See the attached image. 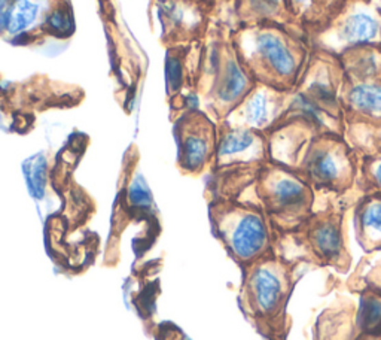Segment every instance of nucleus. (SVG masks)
Wrapping results in <instances>:
<instances>
[{
	"mask_svg": "<svg viewBox=\"0 0 381 340\" xmlns=\"http://www.w3.org/2000/svg\"><path fill=\"white\" fill-rule=\"evenodd\" d=\"M231 42L256 82L292 91L313 53L304 32L280 24L240 25Z\"/></svg>",
	"mask_w": 381,
	"mask_h": 340,
	"instance_id": "1",
	"label": "nucleus"
},
{
	"mask_svg": "<svg viewBox=\"0 0 381 340\" xmlns=\"http://www.w3.org/2000/svg\"><path fill=\"white\" fill-rule=\"evenodd\" d=\"M301 265L298 260L273 254L241 269L238 306L265 340H286L288 336V308Z\"/></svg>",
	"mask_w": 381,
	"mask_h": 340,
	"instance_id": "2",
	"label": "nucleus"
},
{
	"mask_svg": "<svg viewBox=\"0 0 381 340\" xmlns=\"http://www.w3.org/2000/svg\"><path fill=\"white\" fill-rule=\"evenodd\" d=\"M345 210L347 208L339 200L315 209L295 232L277 236L275 254L315 267L334 269L343 275L349 274L353 257L345 234Z\"/></svg>",
	"mask_w": 381,
	"mask_h": 340,
	"instance_id": "3",
	"label": "nucleus"
},
{
	"mask_svg": "<svg viewBox=\"0 0 381 340\" xmlns=\"http://www.w3.org/2000/svg\"><path fill=\"white\" fill-rule=\"evenodd\" d=\"M210 223L214 237L240 269L275 254L277 233L256 202L216 199Z\"/></svg>",
	"mask_w": 381,
	"mask_h": 340,
	"instance_id": "4",
	"label": "nucleus"
},
{
	"mask_svg": "<svg viewBox=\"0 0 381 340\" xmlns=\"http://www.w3.org/2000/svg\"><path fill=\"white\" fill-rule=\"evenodd\" d=\"M256 202L262 206L277 236L295 232L316 209V193L297 170L268 161L255 182Z\"/></svg>",
	"mask_w": 381,
	"mask_h": 340,
	"instance_id": "5",
	"label": "nucleus"
},
{
	"mask_svg": "<svg viewBox=\"0 0 381 340\" xmlns=\"http://www.w3.org/2000/svg\"><path fill=\"white\" fill-rule=\"evenodd\" d=\"M359 157L343 136L317 134L308 145L297 172L319 193L339 200L350 197L356 186Z\"/></svg>",
	"mask_w": 381,
	"mask_h": 340,
	"instance_id": "6",
	"label": "nucleus"
},
{
	"mask_svg": "<svg viewBox=\"0 0 381 340\" xmlns=\"http://www.w3.org/2000/svg\"><path fill=\"white\" fill-rule=\"evenodd\" d=\"M315 51L341 57L352 49L381 48V14L363 0H347L323 29L308 36Z\"/></svg>",
	"mask_w": 381,
	"mask_h": 340,
	"instance_id": "7",
	"label": "nucleus"
},
{
	"mask_svg": "<svg viewBox=\"0 0 381 340\" xmlns=\"http://www.w3.org/2000/svg\"><path fill=\"white\" fill-rule=\"evenodd\" d=\"M177 166L186 175H201L213 166L218 123L204 112L185 114L176 125Z\"/></svg>",
	"mask_w": 381,
	"mask_h": 340,
	"instance_id": "8",
	"label": "nucleus"
},
{
	"mask_svg": "<svg viewBox=\"0 0 381 340\" xmlns=\"http://www.w3.org/2000/svg\"><path fill=\"white\" fill-rule=\"evenodd\" d=\"M289 96L291 91L256 82L249 95L221 123L268 134L284 121Z\"/></svg>",
	"mask_w": 381,
	"mask_h": 340,
	"instance_id": "9",
	"label": "nucleus"
},
{
	"mask_svg": "<svg viewBox=\"0 0 381 340\" xmlns=\"http://www.w3.org/2000/svg\"><path fill=\"white\" fill-rule=\"evenodd\" d=\"M270 161L268 136L245 127L218 123V142L212 169L216 172L230 169L262 167Z\"/></svg>",
	"mask_w": 381,
	"mask_h": 340,
	"instance_id": "10",
	"label": "nucleus"
},
{
	"mask_svg": "<svg viewBox=\"0 0 381 340\" xmlns=\"http://www.w3.org/2000/svg\"><path fill=\"white\" fill-rule=\"evenodd\" d=\"M343 87L344 71L340 58L313 49L297 90L304 93L328 114L344 120L341 104Z\"/></svg>",
	"mask_w": 381,
	"mask_h": 340,
	"instance_id": "11",
	"label": "nucleus"
},
{
	"mask_svg": "<svg viewBox=\"0 0 381 340\" xmlns=\"http://www.w3.org/2000/svg\"><path fill=\"white\" fill-rule=\"evenodd\" d=\"M256 84L252 73L241 62L236 48L230 40L225 47L223 60L209 84L207 100L216 123H221L231 110L243 100Z\"/></svg>",
	"mask_w": 381,
	"mask_h": 340,
	"instance_id": "12",
	"label": "nucleus"
},
{
	"mask_svg": "<svg viewBox=\"0 0 381 340\" xmlns=\"http://www.w3.org/2000/svg\"><path fill=\"white\" fill-rule=\"evenodd\" d=\"M317 134L320 133L315 127L301 118H286L267 134L270 161L298 170L308 145Z\"/></svg>",
	"mask_w": 381,
	"mask_h": 340,
	"instance_id": "13",
	"label": "nucleus"
},
{
	"mask_svg": "<svg viewBox=\"0 0 381 340\" xmlns=\"http://www.w3.org/2000/svg\"><path fill=\"white\" fill-rule=\"evenodd\" d=\"M354 236L367 254L381 251V194H368L354 203Z\"/></svg>",
	"mask_w": 381,
	"mask_h": 340,
	"instance_id": "14",
	"label": "nucleus"
},
{
	"mask_svg": "<svg viewBox=\"0 0 381 340\" xmlns=\"http://www.w3.org/2000/svg\"><path fill=\"white\" fill-rule=\"evenodd\" d=\"M237 15L240 25L280 24L301 30L292 19L288 0H238Z\"/></svg>",
	"mask_w": 381,
	"mask_h": 340,
	"instance_id": "15",
	"label": "nucleus"
},
{
	"mask_svg": "<svg viewBox=\"0 0 381 340\" xmlns=\"http://www.w3.org/2000/svg\"><path fill=\"white\" fill-rule=\"evenodd\" d=\"M292 19L307 36L323 29L347 0H288Z\"/></svg>",
	"mask_w": 381,
	"mask_h": 340,
	"instance_id": "16",
	"label": "nucleus"
},
{
	"mask_svg": "<svg viewBox=\"0 0 381 340\" xmlns=\"http://www.w3.org/2000/svg\"><path fill=\"white\" fill-rule=\"evenodd\" d=\"M343 138L360 158L381 151V123L344 120Z\"/></svg>",
	"mask_w": 381,
	"mask_h": 340,
	"instance_id": "17",
	"label": "nucleus"
},
{
	"mask_svg": "<svg viewBox=\"0 0 381 340\" xmlns=\"http://www.w3.org/2000/svg\"><path fill=\"white\" fill-rule=\"evenodd\" d=\"M356 294H359V304L354 309L356 333H381V293L365 288Z\"/></svg>",
	"mask_w": 381,
	"mask_h": 340,
	"instance_id": "18",
	"label": "nucleus"
},
{
	"mask_svg": "<svg viewBox=\"0 0 381 340\" xmlns=\"http://www.w3.org/2000/svg\"><path fill=\"white\" fill-rule=\"evenodd\" d=\"M23 176L27 191L34 200L47 197L49 185V158L47 152L39 151L25 158L21 165Z\"/></svg>",
	"mask_w": 381,
	"mask_h": 340,
	"instance_id": "19",
	"label": "nucleus"
},
{
	"mask_svg": "<svg viewBox=\"0 0 381 340\" xmlns=\"http://www.w3.org/2000/svg\"><path fill=\"white\" fill-rule=\"evenodd\" d=\"M40 14L42 8L34 0H16L8 27V39L32 35L39 24Z\"/></svg>",
	"mask_w": 381,
	"mask_h": 340,
	"instance_id": "20",
	"label": "nucleus"
},
{
	"mask_svg": "<svg viewBox=\"0 0 381 340\" xmlns=\"http://www.w3.org/2000/svg\"><path fill=\"white\" fill-rule=\"evenodd\" d=\"M368 194H381V151L359 161L358 181L353 190L354 203Z\"/></svg>",
	"mask_w": 381,
	"mask_h": 340,
	"instance_id": "21",
	"label": "nucleus"
},
{
	"mask_svg": "<svg viewBox=\"0 0 381 340\" xmlns=\"http://www.w3.org/2000/svg\"><path fill=\"white\" fill-rule=\"evenodd\" d=\"M127 206L142 215H151L155 210V200L151 186L140 172H134L125 186Z\"/></svg>",
	"mask_w": 381,
	"mask_h": 340,
	"instance_id": "22",
	"label": "nucleus"
},
{
	"mask_svg": "<svg viewBox=\"0 0 381 340\" xmlns=\"http://www.w3.org/2000/svg\"><path fill=\"white\" fill-rule=\"evenodd\" d=\"M40 29L43 33H47V35L57 39L71 38L76 29L72 11L69 10L66 5H60L54 8L53 11H49L45 15Z\"/></svg>",
	"mask_w": 381,
	"mask_h": 340,
	"instance_id": "23",
	"label": "nucleus"
},
{
	"mask_svg": "<svg viewBox=\"0 0 381 340\" xmlns=\"http://www.w3.org/2000/svg\"><path fill=\"white\" fill-rule=\"evenodd\" d=\"M164 78H166V88L170 96H177L185 88L186 67L184 57L170 51L164 63Z\"/></svg>",
	"mask_w": 381,
	"mask_h": 340,
	"instance_id": "24",
	"label": "nucleus"
},
{
	"mask_svg": "<svg viewBox=\"0 0 381 340\" xmlns=\"http://www.w3.org/2000/svg\"><path fill=\"white\" fill-rule=\"evenodd\" d=\"M161 19L164 24L173 32L195 30L194 25L188 23L189 12H186V8L182 2H177V0H162Z\"/></svg>",
	"mask_w": 381,
	"mask_h": 340,
	"instance_id": "25",
	"label": "nucleus"
},
{
	"mask_svg": "<svg viewBox=\"0 0 381 340\" xmlns=\"http://www.w3.org/2000/svg\"><path fill=\"white\" fill-rule=\"evenodd\" d=\"M16 0H0V16L11 15Z\"/></svg>",
	"mask_w": 381,
	"mask_h": 340,
	"instance_id": "26",
	"label": "nucleus"
},
{
	"mask_svg": "<svg viewBox=\"0 0 381 340\" xmlns=\"http://www.w3.org/2000/svg\"><path fill=\"white\" fill-rule=\"evenodd\" d=\"M353 340H381V333L369 335V333H358Z\"/></svg>",
	"mask_w": 381,
	"mask_h": 340,
	"instance_id": "27",
	"label": "nucleus"
},
{
	"mask_svg": "<svg viewBox=\"0 0 381 340\" xmlns=\"http://www.w3.org/2000/svg\"><path fill=\"white\" fill-rule=\"evenodd\" d=\"M371 3L374 5V6L377 8V10L380 11V14H381V0H371Z\"/></svg>",
	"mask_w": 381,
	"mask_h": 340,
	"instance_id": "28",
	"label": "nucleus"
},
{
	"mask_svg": "<svg viewBox=\"0 0 381 340\" xmlns=\"http://www.w3.org/2000/svg\"><path fill=\"white\" fill-rule=\"evenodd\" d=\"M363 2H369V0H363Z\"/></svg>",
	"mask_w": 381,
	"mask_h": 340,
	"instance_id": "29",
	"label": "nucleus"
}]
</instances>
